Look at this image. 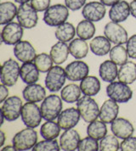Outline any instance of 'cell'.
<instances>
[{"mask_svg":"<svg viewBox=\"0 0 136 151\" xmlns=\"http://www.w3.org/2000/svg\"><path fill=\"white\" fill-rule=\"evenodd\" d=\"M23 27L17 22H9L4 26L1 32V41L6 45H15L21 41L24 34Z\"/></svg>","mask_w":136,"mask_h":151,"instance_id":"obj_12","label":"cell"},{"mask_svg":"<svg viewBox=\"0 0 136 151\" xmlns=\"http://www.w3.org/2000/svg\"><path fill=\"white\" fill-rule=\"evenodd\" d=\"M1 150L7 151V150H15L14 146L12 144V145H7V146H5V147H2Z\"/></svg>","mask_w":136,"mask_h":151,"instance_id":"obj_48","label":"cell"},{"mask_svg":"<svg viewBox=\"0 0 136 151\" xmlns=\"http://www.w3.org/2000/svg\"><path fill=\"white\" fill-rule=\"evenodd\" d=\"M109 56L111 60L116 63L117 65H122L126 63L129 58L127 48H124L122 45H115L113 48H111Z\"/></svg>","mask_w":136,"mask_h":151,"instance_id":"obj_35","label":"cell"},{"mask_svg":"<svg viewBox=\"0 0 136 151\" xmlns=\"http://www.w3.org/2000/svg\"><path fill=\"white\" fill-rule=\"evenodd\" d=\"M120 1H122V0H100V2H101L104 5L109 6V7H111L112 5L117 4V3L120 2Z\"/></svg>","mask_w":136,"mask_h":151,"instance_id":"obj_45","label":"cell"},{"mask_svg":"<svg viewBox=\"0 0 136 151\" xmlns=\"http://www.w3.org/2000/svg\"><path fill=\"white\" fill-rule=\"evenodd\" d=\"M23 104L20 98L18 96H11L7 98L1 106V112L5 117L7 122L16 121L21 114Z\"/></svg>","mask_w":136,"mask_h":151,"instance_id":"obj_11","label":"cell"},{"mask_svg":"<svg viewBox=\"0 0 136 151\" xmlns=\"http://www.w3.org/2000/svg\"><path fill=\"white\" fill-rule=\"evenodd\" d=\"M49 55L54 64L59 65H62L67 61L68 55H70L69 46L67 44V42L59 41L51 47Z\"/></svg>","mask_w":136,"mask_h":151,"instance_id":"obj_26","label":"cell"},{"mask_svg":"<svg viewBox=\"0 0 136 151\" xmlns=\"http://www.w3.org/2000/svg\"><path fill=\"white\" fill-rule=\"evenodd\" d=\"M111 42L106 37L97 36L94 37L89 43V48L94 55L97 56H105L108 55L111 49Z\"/></svg>","mask_w":136,"mask_h":151,"instance_id":"obj_25","label":"cell"},{"mask_svg":"<svg viewBox=\"0 0 136 151\" xmlns=\"http://www.w3.org/2000/svg\"><path fill=\"white\" fill-rule=\"evenodd\" d=\"M22 96L27 102L38 103L46 98V91L40 84H27L22 91Z\"/></svg>","mask_w":136,"mask_h":151,"instance_id":"obj_20","label":"cell"},{"mask_svg":"<svg viewBox=\"0 0 136 151\" xmlns=\"http://www.w3.org/2000/svg\"><path fill=\"white\" fill-rule=\"evenodd\" d=\"M130 14V5L127 1L124 0H122L112 5L109 10L110 20L116 23H121L125 21Z\"/></svg>","mask_w":136,"mask_h":151,"instance_id":"obj_19","label":"cell"},{"mask_svg":"<svg viewBox=\"0 0 136 151\" xmlns=\"http://www.w3.org/2000/svg\"><path fill=\"white\" fill-rule=\"evenodd\" d=\"M81 118L80 113L74 107L62 110L57 118V123L62 130H68L75 127Z\"/></svg>","mask_w":136,"mask_h":151,"instance_id":"obj_15","label":"cell"},{"mask_svg":"<svg viewBox=\"0 0 136 151\" xmlns=\"http://www.w3.org/2000/svg\"><path fill=\"white\" fill-rule=\"evenodd\" d=\"M14 57L22 63L33 62L36 58V50L28 41H20L14 47Z\"/></svg>","mask_w":136,"mask_h":151,"instance_id":"obj_16","label":"cell"},{"mask_svg":"<svg viewBox=\"0 0 136 151\" xmlns=\"http://www.w3.org/2000/svg\"><path fill=\"white\" fill-rule=\"evenodd\" d=\"M62 99L56 94L48 95L41 104V113L45 121H54L62 111Z\"/></svg>","mask_w":136,"mask_h":151,"instance_id":"obj_2","label":"cell"},{"mask_svg":"<svg viewBox=\"0 0 136 151\" xmlns=\"http://www.w3.org/2000/svg\"><path fill=\"white\" fill-rule=\"evenodd\" d=\"M69 17V9L61 4H56L49 6L44 11L43 20L44 23L51 27H57L65 23Z\"/></svg>","mask_w":136,"mask_h":151,"instance_id":"obj_1","label":"cell"},{"mask_svg":"<svg viewBox=\"0 0 136 151\" xmlns=\"http://www.w3.org/2000/svg\"><path fill=\"white\" fill-rule=\"evenodd\" d=\"M16 19L21 27L26 29H32L38 25V11L35 10L29 3L22 4L18 7Z\"/></svg>","mask_w":136,"mask_h":151,"instance_id":"obj_9","label":"cell"},{"mask_svg":"<svg viewBox=\"0 0 136 151\" xmlns=\"http://www.w3.org/2000/svg\"><path fill=\"white\" fill-rule=\"evenodd\" d=\"M77 109L78 110L82 119L90 123L97 120L100 115V108L95 99L90 96L81 97L77 102Z\"/></svg>","mask_w":136,"mask_h":151,"instance_id":"obj_3","label":"cell"},{"mask_svg":"<svg viewBox=\"0 0 136 151\" xmlns=\"http://www.w3.org/2000/svg\"><path fill=\"white\" fill-rule=\"evenodd\" d=\"M88 48H89L86 41L79 37L72 39L69 43L70 55H72V56L77 60H82L85 58L88 54Z\"/></svg>","mask_w":136,"mask_h":151,"instance_id":"obj_29","label":"cell"},{"mask_svg":"<svg viewBox=\"0 0 136 151\" xmlns=\"http://www.w3.org/2000/svg\"><path fill=\"white\" fill-rule=\"evenodd\" d=\"M51 0H31L30 4L38 12L46 11L50 6Z\"/></svg>","mask_w":136,"mask_h":151,"instance_id":"obj_40","label":"cell"},{"mask_svg":"<svg viewBox=\"0 0 136 151\" xmlns=\"http://www.w3.org/2000/svg\"><path fill=\"white\" fill-rule=\"evenodd\" d=\"M65 5L72 11L79 10L86 4V0H64Z\"/></svg>","mask_w":136,"mask_h":151,"instance_id":"obj_43","label":"cell"},{"mask_svg":"<svg viewBox=\"0 0 136 151\" xmlns=\"http://www.w3.org/2000/svg\"><path fill=\"white\" fill-rule=\"evenodd\" d=\"M130 13L131 15L136 19V0H133L130 4Z\"/></svg>","mask_w":136,"mask_h":151,"instance_id":"obj_46","label":"cell"},{"mask_svg":"<svg viewBox=\"0 0 136 151\" xmlns=\"http://www.w3.org/2000/svg\"><path fill=\"white\" fill-rule=\"evenodd\" d=\"M5 134H4V132H3V131H1L0 132V147L2 148L3 146H4V144L5 143Z\"/></svg>","mask_w":136,"mask_h":151,"instance_id":"obj_47","label":"cell"},{"mask_svg":"<svg viewBox=\"0 0 136 151\" xmlns=\"http://www.w3.org/2000/svg\"><path fill=\"white\" fill-rule=\"evenodd\" d=\"M106 94L109 99L116 103H127L133 97V91L128 84L118 81L109 83L106 87Z\"/></svg>","mask_w":136,"mask_h":151,"instance_id":"obj_5","label":"cell"},{"mask_svg":"<svg viewBox=\"0 0 136 151\" xmlns=\"http://www.w3.org/2000/svg\"><path fill=\"white\" fill-rule=\"evenodd\" d=\"M106 13V5H104L101 2L97 1L88 2L82 9V14L83 18L92 22H98L101 21L102 19H104Z\"/></svg>","mask_w":136,"mask_h":151,"instance_id":"obj_13","label":"cell"},{"mask_svg":"<svg viewBox=\"0 0 136 151\" xmlns=\"http://www.w3.org/2000/svg\"><path fill=\"white\" fill-rule=\"evenodd\" d=\"M67 74L65 69L59 65H54L47 72L45 77V87L51 93L59 92L65 85L67 80Z\"/></svg>","mask_w":136,"mask_h":151,"instance_id":"obj_6","label":"cell"},{"mask_svg":"<svg viewBox=\"0 0 136 151\" xmlns=\"http://www.w3.org/2000/svg\"><path fill=\"white\" fill-rule=\"evenodd\" d=\"M67 78L71 82L82 81L89 74V67L84 61L75 60L69 63L65 68Z\"/></svg>","mask_w":136,"mask_h":151,"instance_id":"obj_14","label":"cell"},{"mask_svg":"<svg viewBox=\"0 0 136 151\" xmlns=\"http://www.w3.org/2000/svg\"><path fill=\"white\" fill-rule=\"evenodd\" d=\"M93 137H88L80 140L77 150L79 151H97L99 150V143Z\"/></svg>","mask_w":136,"mask_h":151,"instance_id":"obj_39","label":"cell"},{"mask_svg":"<svg viewBox=\"0 0 136 151\" xmlns=\"http://www.w3.org/2000/svg\"><path fill=\"white\" fill-rule=\"evenodd\" d=\"M122 151H136V137H129L122 140L120 144Z\"/></svg>","mask_w":136,"mask_h":151,"instance_id":"obj_41","label":"cell"},{"mask_svg":"<svg viewBox=\"0 0 136 151\" xmlns=\"http://www.w3.org/2000/svg\"><path fill=\"white\" fill-rule=\"evenodd\" d=\"M20 117L22 122L27 127L36 128L40 125L42 122V113L40 108L37 103L27 102L23 104Z\"/></svg>","mask_w":136,"mask_h":151,"instance_id":"obj_7","label":"cell"},{"mask_svg":"<svg viewBox=\"0 0 136 151\" xmlns=\"http://www.w3.org/2000/svg\"><path fill=\"white\" fill-rule=\"evenodd\" d=\"M104 34L109 41L115 45H123L129 40L126 29L119 23L113 21H110L105 26Z\"/></svg>","mask_w":136,"mask_h":151,"instance_id":"obj_10","label":"cell"},{"mask_svg":"<svg viewBox=\"0 0 136 151\" xmlns=\"http://www.w3.org/2000/svg\"><path fill=\"white\" fill-rule=\"evenodd\" d=\"M39 72L40 71L37 68L34 62L23 63L20 69V79L27 85L36 83L39 79Z\"/></svg>","mask_w":136,"mask_h":151,"instance_id":"obj_22","label":"cell"},{"mask_svg":"<svg viewBox=\"0 0 136 151\" xmlns=\"http://www.w3.org/2000/svg\"><path fill=\"white\" fill-rule=\"evenodd\" d=\"M120 149V144L115 135H106L99 142V150L116 151Z\"/></svg>","mask_w":136,"mask_h":151,"instance_id":"obj_37","label":"cell"},{"mask_svg":"<svg viewBox=\"0 0 136 151\" xmlns=\"http://www.w3.org/2000/svg\"><path fill=\"white\" fill-rule=\"evenodd\" d=\"M60 144L56 141V139L47 140L44 139L43 141L38 142L33 148V151H59L61 150Z\"/></svg>","mask_w":136,"mask_h":151,"instance_id":"obj_38","label":"cell"},{"mask_svg":"<svg viewBox=\"0 0 136 151\" xmlns=\"http://www.w3.org/2000/svg\"><path fill=\"white\" fill-rule=\"evenodd\" d=\"M80 88L83 95L93 97L101 91V82L94 76H87L80 83Z\"/></svg>","mask_w":136,"mask_h":151,"instance_id":"obj_27","label":"cell"},{"mask_svg":"<svg viewBox=\"0 0 136 151\" xmlns=\"http://www.w3.org/2000/svg\"><path fill=\"white\" fill-rule=\"evenodd\" d=\"M80 135L75 129L65 130L60 137V146L61 150L74 151L77 150L80 142Z\"/></svg>","mask_w":136,"mask_h":151,"instance_id":"obj_18","label":"cell"},{"mask_svg":"<svg viewBox=\"0 0 136 151\" xmlns=\"http://www.w3.org/2000/svg\"><path fill=\"white\" fill-rule=\"evenodd\" d=\"M82 93L80 88V86L71 83L64 87L61 91V97L64 102L67 104L77 103V100L81 98Z\"/></svg>","mask_w":136,"mask_h":151,"instance_id":"obj_31","label":"cell"},{"mask_svg":"<svg viewBox=\"0 0 136 151\" xmlns=\"http://www.w3.org/2000/svg\"><path fill=\"white\" fill-rule=\"evenodd\" d=\"M77 35L79 38L82 40H90L96 32V28L92 21L88 20L81 21L77 26L76 28Z\"/></svg>","mask_w":136,"mask_h":151,"instance_id":"obj_33","label":"cell"},{"mask_svg":"<svg viewBox=\"0 0 136 151\" xmlns=\"http://www.w3.org/2000/svg\"><path fill=\"white\" fill-rule=\"evenodd\" d=\"M15 3L17 4H26V3H29L31 0H14Z\"/></svg>","mask_w":136,"mask_h":151,"instance_id":"obj_49","label":"cell"},{"mask_svg":"<svg viewBox=\"0 0 136 151\" xmlns=\"http://www.w3.org/2000/svg\"><path fill=\"white\" fill-rule=\"evenodd\" d=\"M99 75L105 83L114 82L118 75L117 65L112 60H105L100 65Z\"/></svg>","mask_w":136,"mask_h":151,"instance_id":"obj_23","label":"cell"},{"mask_svg":"<svg viewBox=\"0 0 136 151\" xmlns=\"http://www.w3.org/2000/svg\"><path fill=\"white\" fill-rule=\"evenodd\" d=\"M111 130L116 137L122 140L131 137L135 132L133 124L122 117L116 118L111 123Z\"/></svg>","mask_w":136,"mask_h":151,"instance_id":"obj_17","label":"cell"},{"mask_svg":"<svg viewBox=\"0 0 136 151\" xmlns=\"http://www.w3.org/2000/svg\"><path fill=\"white\" fill-rule=\"evenodd\" d=\"M61 127L57 122L54 121H46V122L41 126L40 135L43 139L53 140L60 136Z\"/></svg>","mask_w":136,"mask_h":151,"instance_id":"obj_32","label":"cell"},{"mask_svg":"<svg viewBox=\"0 0 136 151\" xmlns=\"http://www.w3.org/2000/svg\"><path fill=\"white\" fill-rule=\"evenodd\" d=\"M119 113V106L117 103L112 99H107L102 104L100 109L99 118L105 123L111 124L117 118Z\"/></svg>","mask_w":136,"mask_h":151,"instance_id":"obj_21","label":"cell"},{"mask_svg":"<svg viewBox=\"0 0 136 151\" xmlns=\"http://www.w3.org/2000/svg\"><path fill=\"white\" fill-rule=\"evenodd\" d=\"M9 96V89L8 87L4 84L0 85V103H4V101Z\"/></svg>","mask_w":136,"mask_h":151,"instance_id":"obj_44","label":"cell"},{"mask_svg":"<svg viewBox=\"0 0 136 151\" xmlns=\"http://www.w3.org/2000/svg\"><path fill=\"white\" fill-rule=\"evenodd\" d=\"M126 48L130 59H136V34L131 36L126 43Z\"/></svg>","mask_w":136,"mask_h":151,"instance_id":"obj_42","label":"cell"},{"mask_svg":"<svg viewBox=\"0 0 136 151\" xmlns=\"http://www.w3.org/2000/svg\"><path fill=\"white\" fill-rule=\"evenodd\" d=\"M18 8L9 1L0 4V25L4 26L11 22L17 15Z\"/></svg>","mask_w":136,"mask_h":151,"instance_id":"obj_28","label":"cell"},{"mask_svg":"<svg viewBox=\"0 0 136 151\" xmlns=\"http://www.w3.org/2000/svg\"><path fill=\"white\" fill-rule=\"evenodd\" d=\"M20 69L19 63L13 59H9L4 62L0 75L2 84H4L7 87H13L15 85L20 76Z\"/></svg>","mask_w":136,"mask_h":151,"instance_id":"obj_8","label":"cell"},{"mask_svg":"<svg viewBox=\"0 0 136 151\" xmlns=\"http://www.w3.org/2000/svg\"><path fill=\"white\" fill-rule=\"evenodd\" d=\"M38 143V133L34 128L27 127L18 132L12 139V144L17 151L32 150Z\"/></svg>","mask_w":136,"mask_h":151,"instance_id":"obj_4","label":"cell"},{"mask_svg":"<svg viewBox=\"0 0 136 151\" xmlns=\"http://www.w3.org/2000/svg\"><path fill=\"white\" fill-rule=\"evenodd\" d=\"M118 81L126 84H132L136 81V64L133 61H127L120 65L117 75Z\"/></svg>","mask_w":136,"mask_h":151,"instance_id":"obj_24","label":"cell"},{"mask_svg":"<svg viewBox=\"0 0 136 151\" xmlns=\"http://www.w3.org/2000/svg\"><path fill=\"white\" fill-rule=\"evenodd\" d=\"M87 134L89 137H93L96 140L100 141L106 135H107V127L106 123L104 122L95 120L90 122L87 127Z\"/></svg>","mask_w":136,"mask_h":151,"instance_id":"obj_34","label":"cell"},{"mask_svg":"<svg viewBox=\"0 0 136 151\" xmlns=\"http://www.w3.org/2000/svg\"><path fill=\"white\" fill-rule=\"evenodd\" d=\"M77 34V31L74 26L70 22H65L57 27L54 32V36L58 41L67 42H71Z\"/></svg>","mask_w":136,"mask_h":151,"instance_id":"obj_30","label":"cell"},{"mask_svg":"<svg viewBox=\"0 0 136 151\" xmlns=\"http://www.w3.org/2000/svg\"><path fill=\"white\" fill-rule=\"evenodd\" d=\"M33 62L41 73H47L53 67L54 63L50 55H48L46 53H41L39 55H37Z\"/></svg>","mask_w":136,"mask_h":151,"instance_id":"obj_36","label":"cell"}]
</instances>
